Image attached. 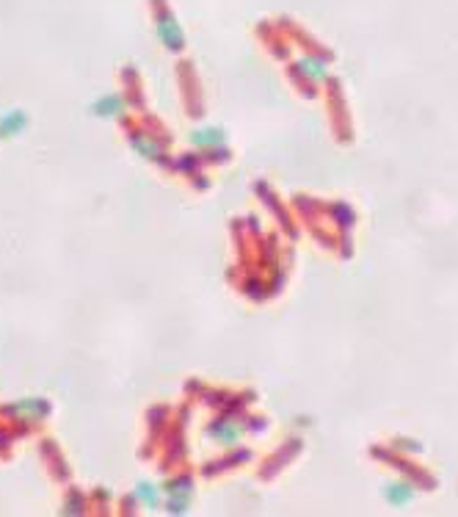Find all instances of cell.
<instances>
[{
	"label": "cell",
	"instance_id": "6da1fadb",
	"mask_svg": "<svg viewBox=\"0 0 458 517\" xmlns=\"http://www.w3.org/2000/svg\"><path fill=\"white\" fill-rule=\"evenodd\" d=\"M158 33H161V39H163V44H166L169 50H183L185 36H183V28L174 22L172 14H163V17H161V22H158Z\"/></svg>",
	"mask_w": 458,
	"mask_h": 517
},
{
	"label": "cell",
	"instance_id": "7a4b0ae2",
	"mask_svg": "<svg viewBox=\"0 0 458 517\" xmlns=\"http://www.w3.org/2000/svg\"><path fill=\"white\" fill-rule=\"evenodd\" d=\"M384 498H387L392 507H406V504L414 498V490H412V484H406V482H392L390 487H384Z\"/></svg>",
	"mask_w": 458,
	"mask_h": 517
},
{
	"label": "cell",
	"instance_id": "3957f363",
	"mask_svg": "<svg viewBox=\"0 0 458 517\" xmlns=\"http://www.w3.org/2000/svg\"><path fill=\"white\" fill-rule=\"evenodd\" d=\"M119 108H122V100H119L116 94H111V97H105V100L97 103V114H108V116H113Z\"/></svg>",
	"mask_w": 458,
	"mask_h": 517
},
{
	"label": "cell",
	"instance_id": "277c9868",
	"mask_svg": "<svg viewBox=\"0 0 458 517\" xmlns=\"http://www.w3.org/2000/svg\"><path fill=\"white\" fill-rule=\"evenodd\" d=\"M301 64H306V67H301V69L309 72L312 78H323V75H326V67H323V61H318V58H304Z\"/></svg>",
	"mask_w": 458,
	"mask_h": 517
}]
</instances>
